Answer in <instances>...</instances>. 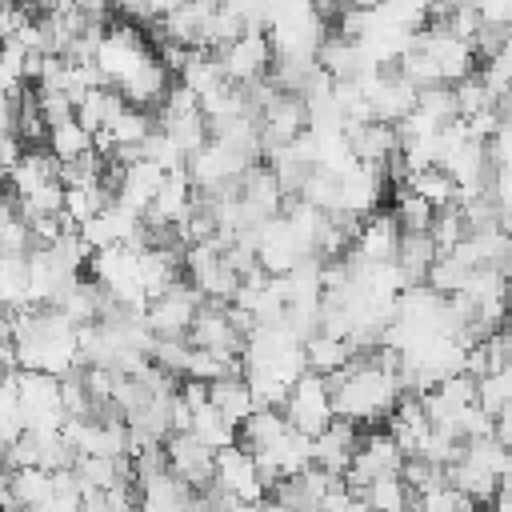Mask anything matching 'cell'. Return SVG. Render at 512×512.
I'll return each instance as SVG.
<instances>
[{
    "mask_svg": "<svg viewBox=\"0 0 512 512\" xmlns=\"http://www.w3.org/2000/svg\"><path fill=\"white\" fill-rule=\"evenodd\" d=\"M328 380V400H332V416L348 420V424H376L388 416V408L396 404L400 388H396V372H384L376 364H368L364 356H352L340 372L324 376Z\"/></svg>",
    "mask_w": 512,
    "mask_h": 512,
    "instance_id": "cell-1",
    "label": "cell"
},
{
    "mask_svg": "<svg viewBox=\"0 0 512 512\" xmlns=\"http://www.w3.org/2000/svg\"><path fill=\"white\" fill-rule=\"evenodd\" d=\"M16 404H20V424L28 432H56L64 424L60 380L48 376V372H24V368H16Z\"/></svg>",
    "mask_w": 512,
    "mask_h": 512,
    "instance_id": "cell-2",
    "label": "cell"
},
{
    "mask_svg": "<svg viewBox=\"0 0 512 512\" xmlns=\"http://www.w3.org/2000/svg\"><path fill=\"white\" fill-rule=\"evenodd\" d=\"M144 60H152V48L144 44V36H140V28L132 24V20H124V24H112V28H104V36H100V48H96V68H100V76H104V84L108 88H116L124 76H132Z\"/></svg>",
    "mask_w": 512,
    "mask_h": 512,
    "instance_id": "cell-3",
    "label": "cell"
},
{
    "mask_svg": "<svg viewBox=\"0 0 512 512\" xmlns=\"http://www.w3.org/2000/svg\"><path fill=\"white\" fill-rule=\"evenodd\" d=\"M280 412H284V420H288L296 432H304V436L312 440V436L332 420L328 380L316 376V372H300V376L288 384V396H284Z\"/></svg>",
    "mask_w": 512,
    "mask_h": 512,
    "instance_id": "cell-4",
    "label": "cell"
},
{
    "mask_svg": "<svg viewBox=\"0 0 512 512\" xmlns=\"http://www.w3.org/2000/svg\"><path fill=\"white\" fill-rule=\"evenodd\" d=\"M184 340L192 348H204V352L224 356V360H232V356L244 352V332H236V324L228 320V308L224 304H212V300H200V308H196Z\"/></svg>",
    "mask_w": 512,
    "mask_h": 512,
    "instance_id": "cell-5",
    "label": "cell"
},
{
    "mask_svg": "<svg viewBox=\"0 0 512 512\" xmlns=\"http://www.w3.org/2000/svg\"><path fill=\"white\" fill-rule=\"evenodd\" d=\"M196 308H200V292L180 276L172 288H164L144 304V324L152 328V336H184Z\"/></svg>",
    "mask_w": 512,
    "mask_h": 512,
    "instance_id": "cell-6",
    "label": "cell"
},
{
    "mask_svg": "<svg viewBox=\"0 0 512 512\" xmlns=\"http://www.w3.org/2000/svg\"><path fill=\"white\" fill-rule=\"evenodd\" d=\"M164 448V464L176 480H184L188 488H208L212 484V468H216V452L208 444H200L192 432H168L160 440Z\"/></svg>",
    "mask_w": 512,
    "mask_h": 512,
    "instance_id": "cell-7",
    "label": "cell"
},
{
    "mask_svg": "<svg viewBox=\"0 0 512 512\" xmlns=\"http://www.w3.org/2000/svg\"><path fill=\"white\" fill-rule=\"evenodd\" d=\"M212 52H216V60H220V68H224V76L232 84L260 80L268 72V64H272V48H268L264 32H240L236 40H228V44H220Z\"/></svg>",
    "mask_w": 512,
    "mask_h": 512,
    "instance_id": "cell-8",
    "label": "cell"
},
{
    "mask_svg": "<svg viewBox=\"0 0 512 512\" xmlns=\"http://www.w3.org/2000/svg\"><path fill=\"white\" fill-rule=\"evenodd\" d=\"M300 256H304V248H300V240L292 236L288 220H284L280 212L268 216V220L260 224V232H256V264H260L268 276H284Z\"/></svg>",
    "mask_w": 512,
    "mask_h": 512,
    "instance_id": "cell-9",
    "label": "cell"
},
{
    "mask_svg": "<svg viewBox=\"0 0 512 512\" xmlns=\"http://www.w3.org/2000/svg\"><path fill=\"white\" fill-rule=\"evenodd\" d=\"M212 484L220 492H228L232 500H260L264 496V484L256 476V464L252 456L240 448V444H228L216 452V468H212Z\"/></svg>",
    "mask_w": 512,
    "mask_h": 512,
    "instance_id": "cell-10",
    "label": "cell"
},
{
    "mask_svg": "<svg viewBox=\"0 0 512 512\" xmlns=\"http://www.w3.org/2000/svg\"><path fill=\"white\" fill-rule=\"evenodd\" d=\"M344 132V144H348V156L360 160V164H384L400 152V140H396V124H384V120H360V124H348L340 128Z\"/></svg>",
    "mask_w": 512,
    "mask_h": 512,
    "instance_id": "cell-11",
    "label": "cell"
},
{
    "mask_svg": "<svg viewBox=\"0 0 512 512\" xmlns=\"http://www.w3.org/2000/svg\"><path fill=\"white\" fill-rule=\"evenodd\" d=\"M356 440H360V428L348 424V420H340V416H332V420L312 436V464L324 468V472H332V476H340V472L348 468L352 452H356Z\"/></svg>",
    "mask_w": 512,
    "mask_h": 512,
    "instance_id": "cell-12",
    "label": "cell"
},
{
    "mask_svg": "<svg viewBox=\"0 0 512 512\" xmlns=\"http://www.w3.org/2000/svg\"><path fill=\"white\" fill-rule=\"evenodd\" d=\"M384 188H388V184H384V172H380L376 164L352 160V164L340 172V204H336V208H348V212H356V216H368V212H376Z\"/></svg>",
    "mask_w": 512,
    "mask_h": 512,
    "instance_id": "cell-13",
    "label": "cell"
},
{
    "mask_svg": "<svg viewBox=\"0 0 512 512\" xmlns=\"http://www.w3.org/2000/svg\"><path fill=\"white\" fill-rule=\"evenodd\" d=\"M216 8V4H212ZM208 4H196V0H180L176 8H168L160 20V36L172 40V44H184V48H204V24H208Z\"/></svg>",
    "mask_w": 512,
    "mask_h": 512,
    "instance_id": "cell-14",
    "label": "cell"
},
{
    "mask_svg": "<svg viewBox=\"0 0 512 512\" xmlns=\"http://www.w3.org/2000/svg\"><path fill=\"white\" fill-rule=\"evenodd\" d=\"M312 60H316L320 72H328L332 80H356V76L368 68L364 56H360V44L348 40V36H340V32H324Z\"/></svg>",
    "mask_w": 512,
    "mask_h": 512,
    "instance_id": "cell-15",
    "label": "cell"
},
{
    "mask_svg": "<svg viewBox=\"0 0 512 512\" xmlns=\"http://www.w3.org/2000/svg\"><path fill=\"white\" fill-rule=\"evenodd\" d=\"M156 128L172 140V148L180 156H192L204 140H208V120L200 108H184V112H168V108H156Z\"/></svg>",
    "mask_w": 512,
    "mask_h": 512,
    "instance_id": "cell-16",
    "label": "cell"
},
{
    "mask_svg": "<svg viewBox=\"0 0 512 512\" xmlns=\"http://www.w3.org/2000/svg\"><path fill=\"white\" fill-rule=\"evenodd\" d=\"M136 276H140V288H144L148 300L160 296L164 288H172L184 276L180 252H172V248H140L136 252Z\"/></svg>",
    "mask_w": 512,
    "mask_h": 512,
    "instance_id": "cell-17",
    "label": "cell"
},
{
    "mask_svg": "<svg viewBox=\"0 0 512 512\" xmlns=\"http://www.w3.org/2000/svg\"><path fill=\"white\" fill-rule=\"evenodd\" d=\"M436 256H440V248H436V240H432L428 232H400L392 264L400 268V276H404V288H412V284H424V272H428V264H432Z\"/></svg>",
    "mask_w": 512,
    "mask_h": 512,
    "instance_id": "cell-18",
    "label": "cell"
},
{
    "mask_svg": "<svg viewBox=\"0 0 512 512\" xmlns=\"http://www.w3.org/2000/svg\"><path fill=\"white\" fill-rule=\"evenodd\" d=\"M196 488L176 480L172 472H160L156 480L140 484V512H192Z\"/></svg>",
    "mask_w": 512,
    "mask_h": 512,
    "instance_id": "cell-19",
    "label": "cell"
},
{
    "mask_svg": "<svg viewBox=\"0 0 512 512\" xmlns=\"http://www.w3.org/2000/svg\"><path fill=\"white\" fill-rule=\"evenodd\" d=\"M208 404L228 420V424H240L256 400H252V388L244 376H220V380H208Z\"/></svg>",
    "mask_w": 512,
    "mask_h": 512,
    "instance_id": "cell-20",
    "label": "cell"
},
{
    "mask_svg": "<svg viewBox=\"0 0 512 512\" xmlns=\"http://www.w3.org/2000/svg\"><path fill=\"white\" fill-rule=\"evenodd\" d=\"M284 428H288V420H284L280 408H252V412L236 424V444L252 456V452H264Z\"/></svg>",
    "mask_w": 512,
    "mask_h": 512,
    "instance_id": "cell-21",
    "label": "cell"
},
{
    "mask_svg": "<svg viewBox=\"0 0 512 512\" xmlns=\"http://www.w3.org/2000/svg\"><path fill=\"white\" fill-rule=\"evenodd\" d=\"M356 500H364L372 512H412V504H416V496L408 492V484L400 480V472H388V476L368 480L356 492Z\"/></svg>",
    "mask_w": 512,
    "mask_h": 512,
    "instance_id": "cell-22",
    "label": "cell"
},
{
    "mask_svg": "<svg viewBox=\"0 0 512 512\" xmlns=\"http://www.w3.org/2000/svg\"><path fill=\"white\" fill-rule=\"evenodd\" d=\"M128 100L116 92V88H88L80 100H76V112H72V120L80 124V128H88V132H96V128H108V120L124 108Z\"/></svg>",
    "mask_w": 512,
    "mask_h": 512,
    "instance_id": "cell-23",
    "label": "cell"
},
{
    "mask_svg": "<svg viewBox=\"0 0 512 512\" xmlns=\"http://www.w3.org/2000/svg\"><path fill=\"white\" fill-rule=\"evenodd\" d=\"M348 360H352V352H348V344H344L340 336L316 332V336L304 340V364H308V372H316V376H332V372H340Z\"/></svg>",
    "mask_w": 512,
    "mask_h": 512,
    "instance_id": "cell-24",
    "label": "cell"
},
{
    "mask_svg": "<svg viewBox=\"0 0 512 512\" xmlns=\"http://www.w3.org/2000/svg\"><path fill=\"white\" fill-rule=\"evenodd\" d=\"M188 432L200 440V444H208L212 452H220V448H228V444H236V424H228L208 400L200 404V408H192V420H188Z\"/></svg>",
    "mask_w": 512,
    "mask_h": 512,
    "instance_id": "cell-25",
    "label": "cell"
},
{
    "mask_svg": "<svg viewBox=\"0 0 512 512\" xmlns=\"http://www.w3.org/2000/svg\"><path fill=\"white\" fill-rule=\"evenodd\" d=\"M412 108H416L432 128H448L452 120H460L452 84H424V88H416V104H412Z\"/></svg>",
    "mask_w": 512,
    "mask_h": 512,
    "instance_id": "cell-26",
    "label": "cell"
},
{
    "mask_svg": "<svg viewBox=\"0 0 512 512\" xmlns=\"http://www.w3.org/2000/svg\"><path fill=\"white\" fill-rule=\"evenodd\" d=\"M8 488L20 508H36L52 496V472L32 464V468H8Z\"/></svg>",
    "mask_w": 512,
    "mask_h": 512,
    "instance_id": "cell-27",
    "label": "cell"
},
{
    "mask_svg": "<svg viewBox=\"0 0 512 512\" xmlns=\"http://www.w3.org/2000/svg\"><path fill=\"white\" fill-rule=\"evenodd\" d=\"M156 128V112H148V108H136V104H124L112 120H108V136H112V144H140L148 132Z\"/></svg>",
    "mask_w": 512,
    "mask_h": 512,
    "instance_id": "cell-28",
    "label": "cell"
},
{
    "mask_svg": "<svg viewBox=\"0 0 512 512\" xmlns=\"http://www.w3.org/2000/svg\"><path fill=\"white\" fill-rule=\"evenodd\" d=\"M472 392H476V408H484L488 416L512 408V372L508 368H496V372H484L472 380Z\"/></svg>",
    "mask_w": 512,
    "mask_h": 512,
    "instance_id": "cell-29",
    "label": "cell"
},
{
    "mask_svg": "<svg viewBox=\"0 0 512 512\" xmlns=\"http://www.w3.org/2000/svg\"><path fill=\"white\" fill-rule=\"evenodd\" d=\"M388 216L396 220L400 232H428L436 208H432L424 196H416V192H408V188H396V200H392V212H388Z\"/></svg>",
    "mask_w": 512,
    "mask_h": 512,
    "instance_id": "cell-30",
    "label": "cell"
},
{
    "mask_svg": "<svg viewBox=\"0 0 512 512\" xmlns=\"http://www.w3.org/2000/svg\"><path fill=\"white\" fill-rule=\"evenodd\" d=\"M404 188H408V192H416V196H424L432 208H444V204H452V200H456V184H452V176H448V172H440V168L408 172Z\"/></svg>",
    "mask_w": 512,
    "mask_h": 512,
    "instance_id": "cell-31",
    "label": "cell"
},
{
    "mask_svg": "<svg viewBox=\"0 0 512 512\" xmlns=\"http://www.w3.org/2000/svg\"><path fill=\"white\" fill-rule=\"evenodd\" d=\"M44 148H48L56 160H72V156H84V152H92V132H88V128H80L76 120H64V124L48 128V136H44Z\"/></svg>",
    "mask_w": 512,
    "mask_h": 512,
    "instance_id": "cell-32",
    "label": "cell"
},
{
    "mask_svg": "<svg viewBox=\"0 0 512 512\" xmlns=\"http://www.w3.org/2000/svg\"><path fill=\"white\" fill-rule=\"evenodd\" d=\"M304 204H312V208H320V212H328V208H336L340 204V172H332V168H312L308 172V180L300 184V192H296Z\"/></svg>",
    "mask_w": 512,
    "mask_h": 512,
    "instance_id": "cell-33",
    "label": "cell"
},
{
    "mask_svg": "<svg viewBox=\"0 0 512 512\" xmlns=\"http://www.w3.org/2000/svg\"><path fill=\"white\" fill-rule=\"evenodd\" d=\"M188 352H192V344L184 340V336H152V344H148V360L156 364V368H164L168 376H184V364H188Z\"/></svg>",
    "mask_w": 512,
    "mask_h": 512,
    "instance_id": "cell-34",
    "label": "cell"
},
{
    "mask_svg": "<svg viewBox=\"0 0 512 512\" xmlns=\"http://www.w3.org/2000/svg\"><path fill=\"white\" fill-rule=\"evenodd\" d=\"M464 460H472L476 468H484V472H492L496 480H504L508 476V448L504 444H496L492 436H480V440H464V452H460Z\"/></svg>",
    "mask_w": 512,
    "mask_h": 512,
    "instance_id": "cell-35",
    "label": "cell"
},
{
    "mask_svg": "<svg viewBox=\"0 0 512 512\" xmlns=\"http://www.w3.org/2000/svg\"><path fill=\"white\" fill-rule=\"evenodd\" d=\"M468 44H472L476 64L488 60V56H500V52H508V24H488V20H480Z\"/></svg>",
    "mask_w": 512,
    "mask_h": 512,
    "instance_id": "cell-36",
    "label": "cell"
},
{
    "mask_svg": "<svg viewBox=\"0 0 512 512\" xmlns=\"http://www.w3.org/2000/svg\"><path fill=\"white\" fill-rule=\"evenodd\" d=\"M36 100H40V116H44V128H56V124L72 120V112H76V104H72L64 92H36Z\"/></svg>",
    "mask_w": 512,
    "mask_h": 512,
    "instance_id": "cell-37",
    "label": "cell"
},
{
    "mask_svg": "<svg viewBox=\"0 0 512 512\" xmlns=\"http://www.w3.org/2000/svg\"><path fill=\"white\" fill-rule=\"evenodd\" d=\"M16 92H20V84L8 88V92H0V132H12L16 128Z\"/></svg>",
    "mask_w": 512,
    "mask_h": 512,
    "instance_id": "cell-38",
    "label": "cell"
},
{
    "mask_svg": "<svg viewBox=\"0 0 512 512\" xmlns=\"http://www.w3.org/2000/svg\"><path fill=\"white\" fill-rule=\"evenodd\" d=\"M72 8H80L84 16H108V8H112V0H68Z\"/></svg>",
    "mask_w": 512,
    "mask_h": 512,
    "instance_id": "cell-39",
    "label": "cell"
},
{
    "mask_svg": "<svg viewBox=\"0 0 512 512\" xmlns=\"http://www.w3.org/2000/svg\"><path fill=\"white\" fill-rule=\"evenodd\" d=\"M180 0H148V8H152V16H164L168 8H176Z\"/></svg>",
    "mask_w": 512,
    "mask_h": 512,
    "instance_id": "cell-40",
    "label": "cell"
},
{
    "mask_svg": "<svg viewBox=\"0 0 512 512\" xmlns=\"http://www.w3.org/2000/svg\"><path fill=\"white\" fill-rule=\"evenodd\" d=\"M228 512H260V500H236Z\"/></svg>",
    "mask_w": 512,
    "mask_h": 512,
    "instance_id": "cell-41",
    "label": "cell"
},
{
    "mask_svg": "<svg viewBox=\"0 0 512 512\" xmlns=\"http://www.w3.org/2000/svg\"><path fill=\"white\" fill-rule=\"evenodd\" d=\"M344 4H348V8H380L384 0H344Z\"/></svg>",
    "mask_w": 512,
    "mask_h": 512,
    "instance_id": "cell-42",
    "label": "cell"
},
{
    "mask_svg": "<svg viewBox=\"0 0 512 512\" xmlns=\"http://www.w3.org/2000/svg\"><path fill=\"white\" fill-rule=\"evenodd\" d=\"M348 512H372V508H368L364 500H356V496H352V504H348Z\"/></svg>",
    "mask_w": 512,
    "mask_h": 512,
    "instance_id": "cell-43",
    "label": "cell"
},
{
    "mask_svg": "<svg viewBox=\"0 0 512 512\" xmlns=\"http://www.w3.org/2000/svg\"><path fill=\"white\" fill-rule=\"evenodd\" d=\"M200 496H204V492H200ZM200 512H228V508H224V504H208V500H204V508H200Z\"/></svg>",
    "mask_w": 512,
    "mask_h": 512,
    "instance_id": "cell-44",
    "label": "cell"
},
{
    "mask_svg": "<svg viewBox=\"0 0 512 512\" xmlns=\"http://www.w3.org/2000/svg\"><path fill=\"white\" fill-rule=\"evenodd\" d=\"M4 192H8V184H4V168H0V196H4Z\"/></svg>",
    "mask_w": 512,
    "mask_h": 512,
    "instance_id": "cell-45",
    "label": "cell"
}]
</instances>
